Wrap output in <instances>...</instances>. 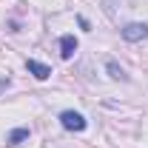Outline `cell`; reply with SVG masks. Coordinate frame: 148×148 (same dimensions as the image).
I'll return each instance as SVG.
<instances>
[{
  "mask_svg": "<svg viewBox=\"0 0 148 148\" xmlns=\"http://www.w3.org/2000/svg\"><path fill=\"white\" fill-rule=\"evenodd\" d=\"M60 123H63V128H69V131H86V117L83 114H77V111H63L60 114Z\"/></svg>",
  "mask_w": 148,
  "mask_h": 148,
  "instance_id": "cell-1",
  "label": "cell"
},
{
  "mask_svg": "<svg viewBox=\"0 0 148 148\" xmlns=\"http://www.w3.org/2000/svg\"><path fill=\"white\" fill-rule=\"evenodd\" d=\"M123 37H125L128 43H140V40L148 37V26L145 23H128V26L123 29Z\"/></svg>",
  "mask_w": 148,
  "mask_h": 148,
  "instance_id": "cell-2",
  "label": "cell"
},
{
  "mask_svg": "<svg viewBox=\"0 0 148 148\" xmlns=\"http://www.w3.org/2000/svg\"><path fill=\"white\" fill-rule=\"evenodd\" d=\"M74 51H77V40H74V34H63V37H60V57H63V60H71Z\"/></svg>",
  "mask_w": 148,
  "mask_h": 148,
  "instance_id": "cell-3",
  "label": "cell"
},
{
  "mask_svg": "<svg viewBox=\"0 0 148 148\" xmlns=\"http://www.w3.org/2000/svg\"><path fill=\"white\" fill-rule=\"evenodd\" d=\"M26 66H29V71L34 74L37 80H49V77H51V69H49L46 63H40V60H26Z\"/></svg>",
  "mask_w": 148,
  "mask_h": 148,
  "instance_id": "cell-4",
  "label": "cell"
},
{
  "mask_svg": "<svg viewBox=\"0 0 148 148\" xmlns=\"http://www.w3.org/2000/svg\"><path fill=\"white\" fill-rule=\"evenodd\" d=\"M23 140H29V128H14L9 137H6V143H9V145H20Z\"/></svg>",
  "mask_w": 148,
  "mask_h": 148,
  "instance_id": "cell-5",
  "label": "cell"
},
{
  "mask_svg": "<svg viewBox=\"0 0 148 148\" xmlns=\"http://www.w3.org/2000/svg\"><path fill=\"white\" fill-rule=\"evenodd\" d=\"M106 69H108V74L114 77V80H128V77H125V71H123V69H120L114 60H108V66H106Z\"/></svg>",
  "mask_w": 148,
  "mask_h": 148,
  "instance_id": "cell-6",
  "label": "cell"
}]
</instances>
